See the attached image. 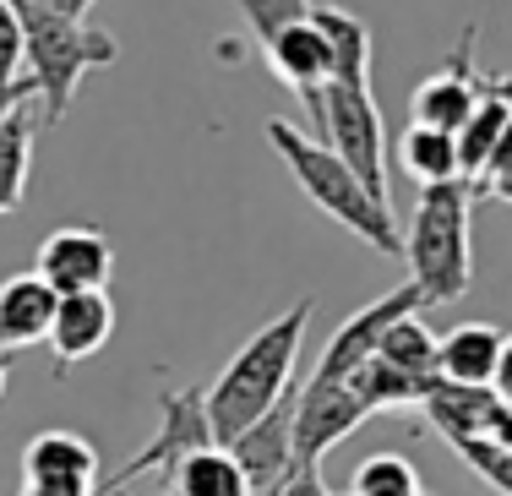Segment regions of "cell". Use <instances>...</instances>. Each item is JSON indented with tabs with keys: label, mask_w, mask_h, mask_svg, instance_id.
Instances as JSON below:
<instances>
[{
	"label": "cell",
	"mask_w": 512,
	"mask_h": 496,
	"mask_svg": "<svg viewBox=\"0 0 512 496\" xmlns=\"http://www.w3.org/2000/svg\"><path fill=\"white\" fill-rule=\"evenodd\" d=\"M39 6H50V11H60V17H88V6H93V0H39Z\"/></svg>",
	"instance_id": "32"
},
{
	"label": "cell",
	"mask_w": 512,
	"mask_h": 496,
	"mask_svg": "<svg viewBox=\"0 0 512 496\" xmlns=\"http://www.w3.org/2000/svg\"><path fill=\"white\" fill-rule=\"evenodd\" d=\"M316 300L306 295L300 306H289L284 317H273L267 328H256L240 355L224 366V377L207 387V420H213V442L229 447L240 431H251L278 398L295 387V360H300V338L311 328Z\"/></svg>",
	"instance_id": "1"
},
{
	"label": "cell",
	"mask_w": 512,
	"mask_h": 496,
	"mask_svg": "<svg viewBox=\"0 0 512 496\" xmlns=\"http://www.w3.org/2000/svg\"><path fill=\"white\" fill-rule=\"evenodd\" d=\"M33 273H39L55 295H99L109 284V273H115V246H109V235L93 224H66L39 246Z\"/></svg>",
	"instance_id": "9"
},
{
	"label": "cell",
	"mask_w": 512,
	"mask_h": 496,
	"mask_svg": "<svg viewBox=\"0 0 512 496\" xmlns=\"http://www.w3.org/2000/svg\"><path fill=\"white\" fill-rule=\"evenodd\" d=\"M311 28L322 33L327 55H333L338 88H371V28L338 6H311Z\"/></svg>",
	"instance_id": "19"
},
{
	"label": "cell",
	"mask_w": 512,
	"mask_h": 496,
	"mask_svg": "<svg viewBox=\"0 0 512 496\" xmlns=\"http://www.w3.org/2000/svg\"><path fill=\"white\" fill-rule=\"evenodd\" d=\"M115 496H126V491H115Z\"/></svg>",
	"instance_id": "36"
},
{
	"label": "cell",
	"mask_w": 512,
	"mask_h": 496,
	"mask_svg": "<svg viewBox=\"0 0 512 496\" xmlns=\"http://www.w3.org/2000/svg\"><path fill=\"white\" fill-rule=\"evenodd\" d=\"M474 39H480V28H463L458 50L442 60V71H431V77L414 88L409 99V115L414 126H431V131H458L463 120L474 115V104L491 93L496 77H480L474 71Z\"/></svg>",
	"instance_id": "8"
},
{
	"label": "cell",
	"mask_w": 512,
	"mask_h": 496,
	"mask_svg": "<svg viewBox=\"0 0 512 496\" xmlns=\"http://www.w3.org/2000/svg\"><path fill=\"white\" fill-rule=\"evenodd\" d=\"M365 404L355 398V387H327V382H300L295 398V464L300 469H322L327 447H338L349 431L365 426Z\"/></svg>",
	"instance_id": "10"
},
{
	"label": "cell",
	"mask_w": 512,
	"mask_h": 496,
	"mask_svg": "<svg viewBox=\"0 0 512 496\" xmlns=\"http://www.w3.org/2000/svg\"><path fill=\"white\" fill-rule=\"evenodd\" d=\"M496 398L512 409V333H507V349H502V371H496Z\"/></svg>",
	"instance_id": "31"
},
{
	"label": "cell",
	"mask_w": 512,
	"mask_h": 496,
	"mask_svg": "<svg viewBox=\"0 0 512 496\" xmlns=\"http://www.w3.org/2000/svg\"><path fill=\"white\" fill-rule=\"evenodd\" d=\"M55 306H60V295L33 268L11 273L6 284H0V355L28 349V344H50Z\"/></svg>",
	"instance_id": "15"
},
{
	"label": "cell",
	"mask_w": 512,
	"mask_h": 496,
	"mask_svg": "<svg viewBox=\"0 0 512 496\" xmlns=\"http://www.w3.org/2000/svg\"><path fill=\"white\" fill-rule=\"evenodd\" d=\"M169 496H251V480L240 475V464L229 458V447H202L186 464H175L164 475Z\"/></svg>",
	"instance_id": "21"
},
{
	"label": "cell",
	"mask_w": 512,
	"mask_h": 496,
	"mask_svg": "<svg viewBox=\"0 0 512 496\" xmlns=\"http://www.w3.org/2000/svg\"><path fill=\"white\" fill-rule=\"evenodd\" d=\"M202 447H218L213 442V420H207V387H175V393L158 398V431L148 437L137 458H126V464L115 469V475L99 480V496H115L126 491L137 475H169L175 464H186L191 453H202Z\"/></svg>",
	"instance_id": "6"
},
{
	"label": "cell",
	"mask_w": 512,
	"mask_h": 496,
	"mask_svg": "<svg viewBox=\"0 0 512 496\" xmlns=\"http://www.w3.org/2000/svg\"><path fill=\"white\" fill-rule=\"evenodd\" d=\"M414 311H425V300H420V289H414V284H398L393 295L360 306L355 317L344 322V328L327 338V349H322V360H316L311 382L344 387V382L365 366V360H376V349H382L387 328H393V322H404V317H414Z\"/></svg>",
	"instance_id": "7"
},
{
	"label": "cell",
	"mask_w": 512,
	"mask_h": 496,
	"mask_svg": "<svg viewBox=\"0 0 512 496\" xmlns=\"http://www.w3.org/2000/svg\"><path fill=\"white\" fill-rule=\"evenodd\" d=\"M453 453H458L463 464H469L496 496H512V447H502L496 437H480V442H458Z\"/></svg>",
	"instance_id": "27"
},
{
	"label": "cell",
	"mask_w": 512,
	"mask_h": 496,
	"mask_svg": "<svg viewBox=\"0 0 512 496\" xmlns=\"http://www.w3.org/2000/svg\"><path fill=\"white\" fill-rule=\"evenodd\" d=\"M295 398H300V387H289L251 431H240V437L229 442V458H235L240 475L251 480V496L278 491L300 469L295 464Z\"/></svg>",
	"instance_id": "11"
},
{
	"label": "cell",
	"mask_w": 512,
	"mask_h": 496,
	"mask_svg": "<svg viewBox=\"0 0 512 496\" xmlns=\"http://www.w3.org/2000/svg\"><path fill=\"white\" fill-rule=\"evenodd\" d=\"M436 349H442V338L425 328L420 311H414V317L387 328L376 360H387L393 371H404V377H414V382H442V360H436Z\"/></svg>",
	"instance_id": "22"
},
{
	"label": "cell",
	"mask_w": 512,
	"mask_h": 496,
	"mask_svg": "<svg viewBox=\"0 0 512 496\" xmlns=\"http://www.w3.org/2000/svg\"><path fill=\"white\" fill-rule=\"evenodd\" d=\"M502 398L496 387H458V382H436L425 393L420 415L431 420V431L442 437L447 447L458 442H480V437H496V420H502Z\"/></svg>",
	"instance_id": "13"
},
{
	"label": "cell",
	"mask_w": 512,
	"mask_h": 496,
	"mask_svg": "<svg viewBox=\"0 0 512 496\" xmlns=\"http://www.w3.org/2000/svg\"><path fill=\"white\" fill-rule=\"evenodd\" d=\"M485 191H491V197H502V202H512V175H502V180H491V186H485Z\"/></svg>",
	"instance_id": "34"
},
{
	"label": "cell",
	"mask_w": 512,
	"mask_h": 496,
	"mask_svg": "<svg viewBox=\"0 0 512 496\" xmlns=\"http://www.w3.org/2000/svg\"><path fill=\"white\" fill-rule=\"evenodd\" d=\"M322 137L327 148L344 159V169L393 213V191H387V148H382V110H376L371 88H327L322 104Z\"/></svg>",
	"instance_id": "5"
},
{
	"label": "cell",
	"mask_w": 512,
	"mask_h": 496,
	"mask_svg": "<svg viewBox=\"0 0 512 496\" xmlns=\"http://www.w3.org/2000/svg\"><path fill=\"white\" fill-rule=\"evenodd\" d=\"M349 496H425V486H420V469L404 453H371L355 469Z\"/></svg>",
	"instance_id": "25"
},
{
	"label": "cell",
	"mask_w": 512,
	"mask_h": 496,
	"mask_svg": "<svg viewBox=\"0 0 512 496\" xmlns=\"http://www.w3.org/2000/svg\"><path fill=\"white\" fill-rule=\"evenodd\" d=\"M22 104H39V88H33L28 77H17V82H0V120H6V115H17Z\"/></svg>",
	"instance_id": "28"
},
{
	"label": "cell",
	"mask_w": 512,
	"mask_h": 496,
	"mask_svg": "<svg viewBox=\"0 0 512 496\" xmlns=\"http://www.w3.org/2000/svg\"><path fill=\"white\" fill-rule=\"evenodd\" d=\"M267 142H273V153L289 164L295 186L306 191V197L327 213V219L344 224L349 235L365 240L371 251H382V257H404V235H398L393 213H387L382 202H376L371 191H365L360 180L349 175L344 159H338L327 142L306 137L295 120H267Z\"/></svg>",
	"instance_id": "3"
},
{
	"label": "cell",
	"mask_w": 512,
	"mask_h": 496,
	"mask_svg": "<svg viewBox=\"0 0 512 496\" xmlns=\"http://www.w3.org/2000/svg\"><path fill=\"white\" fill-rule=\"evenodd\" d=\"M11 11L22 22V66H28V82L39 88L44 126H60L82 88V77L99 66H115L120 44L104 28L60 17V11L39 6V0H11Z\"/></svg>",
	"instance_id": "4"
},
{
	"label": "cell",
	"mask_w": 512,
	"mask_h": 496,
	"mask_svg": "<svg viewBox=\"0 0 512 496\" xmlns=\"http://www.w3.org/2000/svg\"><path fill=\"white\" fill-rule=\"evenodd\" d=\"M496 442L512 447V409H502V420H496Z\"/></svg>",
	"instance_id": "33"
},
{
	"label": "cell",
	"mask_w": 512,
	"mask_h": 496,
	"mask_svg": "<svg viewBox=\"0 0 512 496\" xmlns=\"http://www.w3.org/2000/svg\"><path fill=\"white\" fill-rule=\"evenodd\" d=\"M273 496H327V486H322V469H295V475L284 480Z\"/></svg>",
	"instance_id": "29"
},
{
	"label": "cell",
	"mask_w": 512,
	"mask_h": 496,
	"mask_svg": "<svg viewBox=\"0 0 512 496\" xmlns=\"http://www.w3.org/2000/svg\"><path fill=\"white\" fill-rule=\"evenodd\" d=\"M425 496H431V491H425Z\"/></svg>",
	"instance_id": "37"
},
{
	"label": "cell",
	"mask_w": 512,
	"mask_h": 496,
	"mask_svg": "<svg viewBox=\"0 0 512 496\" xmlns=\"http://www.w3.org/2000/svg\"><path fill=\"white\" fill-rule=\"evenodd\" d=\"M6 382H11V355H0V398H6Z\"/></svg>",
	"instance_id": "35"
},
{
	"label": "cell",
	"mask_w": 512,
	"mask_h": 496,
	"mask_svg": "<svg viewBox=\"0 0 512 496\" xmlns=\"http://www.w3.org/2000/svg\"><path fill=\"white\" fill-rule=\"evenodd\" d=\"M33 131H39V104H22L17 115L0 120V219L22 208L33 169Z\"/></svg>",
	"instance_id": "20"
},
{
	"label": "cell",
	"mask_w": 512,
	"mask_h": 496,
	"mask_svg": "<svg viewBox=\"0 0 512 496\" xmlns=\"http://www.w3.org/2000/svg\"><path fill=\"white\" fill-rule=\"evenodd\" d=\"M262 55H267V66L278 71V82H284L289 93H300L311 126H322V104H327V88H333V55H327L322 33H316L311 22H300V28L278 33Z\"/></svg>",
	"instance_id": "12"
},
{
	"label": "cell",
	"mask_w": 512,
	"mask_h": 496,
	"mask_svg": "<svg viewBox=\"0 0 512 496\" xmlns=\"http://www.w3.org/2000/svg\"><path fill=\"white\" fill-rule=\"evenodd\" d=\"M507 126H512V77H496L491 93L474 104V115L453 131V142H458V175L469 180L474 191H480L485 169H491L496 148H502Z\"/></svg>",
	"instance_id": "16"
},
{
	"label": "cell",
	"mask_w": 512,
	"mask_h": 496,
	"mask_svg": "<svg viewBox=\"0 0 512 496\" xmlns=\"http://www.w3.org/2000/svg\"><path fill=\"white\" fill-rule=\"evenodd\" d=\"M22 480H77L99 486V447L77 431H39L22 447Z\"/></svg>",
	"instance_id": "18"
},
{
	"label": "cell",
	"mask_w": 512,
	"mask_h": 496,
	"mask_svg": "<svg viewBox=\"0 0 512 496\" xmlns=\"http://www.w3.org/2000/svg\"><path fill=\"white\" fill-rule=\"evenodd\" d=\"M240 6V17L251 22V33H256V44H273L284 28H300V22H311V6L316 0H235Z\"/></svg>",
	"instance_id": "26"
},
{
	"label": "cell",
	"mask_w": 512,
	"mask_h": 496,
	"mask_svg": "<svg viewBox=\"0 0 512 496\" xmlns=\"http://www.w3.org/2000/svg\"><path fill=\"white\" fill-rule=\"evenodd\" d=\"M474 186L447 180L425 186L414 202V219L404 235V262L409 284L420 289L425 306H453L474 284Z\"/></svg>",
	"instance_id": "2"
},
{
	"label": "cell",
	"mask_w": 512,
	"mask_h": 496,
	"mask_svg": "<svg viewBox=\"0 0 512 496\" xmlns=\"http://www.w3.org/2000/svg\"><path fill=\"white\" fill-rule=\"evenodd\" d=\"M349 387H355V398L365 404V415H387V409H420L436 382H414L404 371H393L387 360H365L355 377H349Z\"/></svg>",
	"instance_id": "24"
},
{
	"label": "cell",
	"mask_w": 512,
	"mask_h": 496,
	"mask_svg": "<svg viewBox=\"0 0 512 496\" xmlns=\"http://www.w3.org/2000/svg\"><path fill=\"white\" fill-rule=\"evenodd\" d=\"M502 175H512V126H507V137H502V148H496V159H491V169H485V180H480V191L491 186V180H502ZM474 191V197H480Z\"/></svg>",
	"instance_id": "30"
},
{
	"label": "cell",
	"mask_w": 512,
	"mask_h": 496,
	"mask_svg": "<svg viewBox=\"0 0 512 496\" xmlns=\"http://www.w3.org/2000/svg\"><path fill=\"white\" fill-rule=\"evenodd\" d=\"M109 333H115V300H109V289H99V295H60L55 328H50L55 371H71L82 360H93L109 344Z\"/></svg>",
	"instance_id": "14"
},
{
	"label": "cell",
	"mask_w": 512,
	"mask_h": 496,
	"mask_svg": "<svg viewBox=\"0 0 512 496\" xmlns=\"http://www.w3.org/2000/svg\"><path fill=\"white\" fill-rule=\"evenodd\" d=\"M398 164L420 180V191L425 186H447V180H463L458 175V142H453V131L409 126L404 142H398Z\"/></svg>",
	"instance_id": "23"
},
{
	"label": "cell",
	"mask_w": 512,
	"mask_h": 496,
	"mask_svg": "<svg viewBox=\"0 0 512 496\" xmlns=\"http://www.w3.org/2000/svg\"><path fill=\"white\" fill-rule=\"evenodd\" d=\"M502 349L507 333L496 322H458L453 333H442V382L458 387H496V371H502Z\"/></svg>",
	"instance_id": "17"
}]
</instances>
